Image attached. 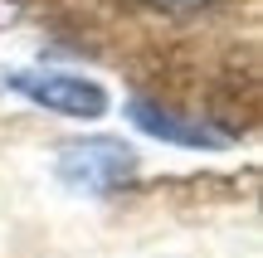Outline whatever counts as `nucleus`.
I'll use <instances>...</instances> for the list:
<instances>
[{
	"mask_svg": "<svg viewBox=\"0 0 263 258\" xmlns=\"http://www.w3.org/2000/svg\"><path fill=\"white\" fill-rule=\"evenodd\" d=\"M151 10H161V15H195V10L215 5V0H146Z\"/></svg>",
	"mask_w": 263,
	"mask_h": 258,
	"instance_id": "obj_4",
	"label": "nucleus"
},
{
	"mask_svg": "<svg viewBox=\"0 0 263 258\" xmlns=\"http://www.w3.org/2000/svg\"><path fill=\"white\" fill-rule=\"evenodd\" d=\"M127 117H132V127H141V132L156 136V142L200 146V151H219V146H224V132H215L210 122H200V117H180V112H171V107L146 103V97H132Z\"/></svg>",
	"mask_w": 263,
	"mask_h": 258,
	"instance_id": "obj_3",
	"label": "nucleus"
},
{
	"mask_svg": "<svg viewBox=\"0 0 263 258\" xmlns=\"http://www.w3.org/2000/svg\"><path fill=\"white\" fill-rule=\"evenodd\" d=\"M5 83L15 93H25L29 103H39L44 112H59V117H93L107 112V88L93 83V78H78V73H39V68H10Z\"/></svg>",
	"mask_w": 263,
	"mask_h": 258,
	"instance_id": "obj_2",
	"label": "nucleus"
},
{
	"mask_svg": "<svg viewBox=\"0 0 263 258\" xmlns=\"http://www.w3.org/2000/svg\"><path fill=\"white\" fill-rule=\"evenodd\" d=\"M54 175L78 195H112L137 175V151L122 136H78L59 146Z\"/></svg>",
	"mask_w": 263,
	"mask_h": 258,
	"instance_id": "obj_1",
	"label": "nucleus"
}]
</instances>
